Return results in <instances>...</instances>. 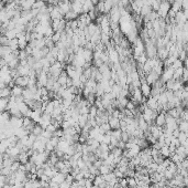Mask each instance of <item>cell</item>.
<instances>
[{
	"instance_id": "obj_13",
	"label": "cell",
	"mask_w": 188,
	"mask_h": 188,
	"mask_svg": "<svg viewBox=\"0 0 188 188\" xmlns=\"http://www.w3.org/2000/svg\"><path fill=\"white\" fill-rule=\"evenodd\" d=\"M178 130L179 132H184V133H187L188 131V122L187 121H180L178 123Z\"/></svg>"
},
{
	"instance_id": "obj_1",
	"label": "cell",
	"mask_w": 188,
	"mask_h": 188,
	"mask_svg": "<svg viewBox=\"0 0 188 188\" xmlns=\"http://www.w3.org/2000/svg\"><path fill=\"white\" fill-rule=\"evenodd\" d=\"M159 75L157 74L156 72H154L153 70H152L150 73L145 74V82H146L149 85H151V86H152L156 81H159Z\"/></svg>"
},
{
	"instance_id": "obj_16",
	"label": "cell",
	"mask_w": 188,
	"mask_h": 188,
	"mask_svg": "<svg viewBox=\"0 0 188 188\" xmlns=\"http://www.w3.org/2000/svg\"><path fill=\"white\" fill-rule=\"evenodd\" d=\"M93 186H94L93 180H91V179H86V182H85V188H91Z\"/></svg>"
},
{
	"instance_id": "obj_20",
	"label": "cell",
	"mask_w": 188,
	"mask_h": 188,
	"mask_svg": "<svg viewBox=\"0 0 188 188\" xmlns=\"http://www.w3.org/2000/svg\"><path fill=\"white\" fill-rule=\"evenodd\" d=\"M39 188H48V187H42V186H40Z\"/></svg>"
},
{
	"instance_id": "obj_7",
	"label": "cell",
	"mask_w": 188,
	"mask_h": 188,
	"mask_svg": "<svg viewBox=\"0 0 188 188\" xmlns=\"http://www.w3.org/2000/svg\"><path fill=\"white\" fill-rule=\"evenodd\" d=\"M69 144H68V142H66L65 140H63V138H61V140L58 141L57 143V146H56V149H58V151H61V152L63 153H66L67 149H68V147H69Z\"/></svg>"
},
{
	"instance_id": "obj_17",
	"label": "cell",
	"mask_w": 188,
	"mask_h": 188,
	"mask_svg": "<svg viewBox=\"0 0 188 188\" xmlns=\"http://www.w3.org/2000/svg\"><path fill=\"white\" fill-rule=\"evenodd\" d=\"M48 188H58V184L56 183H53L50 180V185H48Z\"/></svg>"
},
{
	"instance_id": "obj_4",
	"label": "cell",
	"mask_w": 188,
	"mask_h": 188,
	"mask_svg": "<svg viewBox=\"0 0 188 188\" xmlns=\"http://www.w3.org/2000/svg\"><path fill=\"white\" fill-rule=\"evenodd\" d=\"M140 91L141 93H142V95H143L144 97H149L151 94V85H149L146 83V82H144V83H141L140 85Z\"/></svg>"
},
{
	"instance_id": "obj_14",
	"label": "cell",
	"mask_w": 188,
	"mask_h": 188,
	"mask_svg": "<svg viewBox=\"0 0 188 188\" xmlns=\"http://www.w3.org/2000/svg\"><path fill=\"white\" fill-rule=\"evenodd\" d=\"M182 75H183V68L174 70V72H173V80H182Z\"/></svg>"
},
{
	"instance_id": "obj_2",
	"label": "cell",
	"mask_w": 188,
	"mask_h": 188,
	"mask_svg": "<svg viewBox=\"0 0 188 188\" xmlns=\"http://www.w3.org/2000/svg\"><path fill=\"white\" fill-rule=\"evenodd\" d=\"M145 105H146L149 109H151V110H156L159 109V103H157L156 99H154V97L152 96H149L146 99V101H145Z\"/></svg>"
},
{
	"instance_id": "obj_6",
	"label": "cell",
	"mask_w": 188,
	"mask_h": 188,
	"mask_svg": "<svg viewBox=\"0 0 188 188\" xmlns=\"http://www.w3.org/2000/svg\"><path fill=\"white\" fill-rule=\"evenodd\" d=\"M108 124L110 125V128H111V130H118V128H120V120H119V118L109 116Z\"/></svg>"
},
{
	"instance_id": "obj_9",
	"label": "cell",
	"mask_w": 188,
	"mask_h": 188,
	"mask_svg": "<svg viewBox=\"0 0 188 188\" xmlns=\"http://www.w3.org/2000/svg\"><path fill=\"white\" fill-rule=\"evenodd\" d=\"M23 92V88L19 86V85H13L11 88V95L12 96H21Z\"/></svg>"
},
{
	"instance_id": "obj_12",
	"label": "cell",
	"mask_w": 188,
	"mask_h": 188,
	"mask_svg": "<svg viewBox=\"0 0 188 188\" xmlns=\"http://www.w3.org/2000/svg\"><path fill=\"white\" fill-rule=\"evenodd\" d=\"M159 154H161L164 158H169V156H171V152H169V149H168V146L163 145L162 147L159 148Z\"/></svg>"
},
{
	"instance_id": "obj_15",
	"label": "cell",
	"mask_w": 188,
	"mask_h": 188,
	"mask_svg": "<svg viewBox=\"0 0 188 188\" xmlns=\"http://www.w3.org/2000/svg\"><path fill=\"white\" fill-rule=\"evenodd\" d=\"M43 131H44V130H43V128H42V127L40 126L39 124H35L34 127L32 128L31 133H32V134H34L35 136H40V135H41V134H42V132H43Z\"/></svg>"
},
{
	"instance_id": "obj_10",
	"label": "cell",
	"mask_w": 188,
	"mask_h": 188,
	"mask_svg": "<svg viewBox=\"0 0 188 188\" xmlns=\"http://www.w3.org/2000/svg\"><path fill=\"white\" fill-rule=\"evenodd\" d=\"M10 96H11V89L9 86L0 90V99H9Z\"/></svg>"
},
{
	"instance_id": "obj_19",
	"label": "cell",
	"mask_w": 188,
	"mask_h": 188,
	"mask_svg": "<svg viewBox=\"0 0 188 188\" xmlns=\"http://www.w3.org/2000/svg\"><path fill=\"white\" fill-rule=\"evenodd\" d=\"M2 188H11V185H9V184H5Z\"/></svg>"
},
{
	"instance_id": "obj_5",
	"label": "cell",
	"mask_w": 188,
	"mask_h": 188,
	"mask_svg": "<svg viewBox=\"0 0 188 188\" xmlns=\"http://www.w3.org/2000/svg\"><path fill=\"white\" fill-rule=\"evenodd\" d=\"M154 124L159 127H163L165 126V113H159L157 114V116L155 117V120H154Z\"/></svg>"
},
{
	"instance_id": "obj_8",
	"label": "cell",
	"mask_w": 188,
	"mask_h": 188,
	"mask_svg": "<svg viewBox=\"0 0 188 188\" xmlns=\"http://www.w3.org/2000/svg\"><path fill=\"white\" fill-rule=\"evenodd\" d=\"M116 167H112V166H108V165H105V164H102L100 167L98 168V172H99V175H107L109 173H111Z\"/></svg>"
},
{
	"instance_id": "obj_3",
	"label": "cell",
	"mask_w": 188,
	"mask_h": 188,
	"mask_svg": "<svg viewBox=\"0 0 188 188\" xmlns=\"http://www.w3.org/2000/svg\"><path fill=\"white\" fill-rule=\"evenodd\" d=\"M28 81H29L28 76H18V78H16L13 80L14 85H19V86H21L23 89L28 86Z\"/></svg>"
},
{
	"instance_id": "obj_11",
	"label": "cell",
	"mask_w": 188,
	"mask_h": 188,
	"mask_svg": "<svg viewBox=\"0 0 188 188\" xmlns=\"http://www.w3.org/2000/svg\"><path fill=\"white\" fill-rule=\"evenodd\" d=\"M65 176H66V175H64V174H62V173L58 172L57 174H56V175H55L52 179H50V180H51V182H53V183H56V184H58V185H60L61 183H63L64 180H65Z\"/></svg>"
},
{
	"instance_id": "obj_18",
	"label": "cell",
	"mask_w": 188,
	"mask_h": 188,
	"mask_svg": "<svg viewBox=\"0 0 188 188\" xmlns=\"http://www.w3.org/2000/svg\"><path fill=\"white\" fill-rule=\"evenodd\" d=\"M6 86H7V85L5 84L2 81H0V90H1V89H3V88H6Z\"/></svg>"
}]
</instances>
